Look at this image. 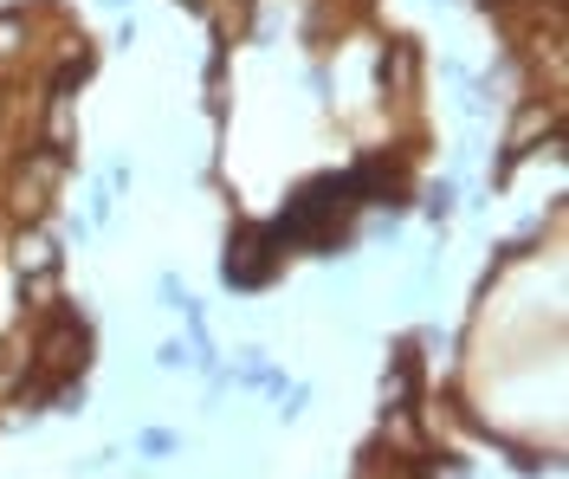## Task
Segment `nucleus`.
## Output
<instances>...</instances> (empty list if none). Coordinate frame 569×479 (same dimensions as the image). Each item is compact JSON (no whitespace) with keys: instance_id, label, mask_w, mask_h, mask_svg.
I'll use <instances>...</instances> for the list:
<instances>
[{"instance_id":"obj_1","label":"nucleus","mask_w":569,"mask_h":479,"mask_svg":"<svg viewBox=\"0 0 569 479\" xmlns=\"http://www.w3.org/2000/svg\"><path fill=\"white\" fill-rule=\"evenodd\" d=\"M91 325H84V311H46L39 318V331H33V350L20 357V363L33 369L39 382H59V376H84L91 369Z\"/></svg>"},{"instance_id":"obj_2","label":"nucleus","mask_w":569,"mask_h":479,"mask_svg":"<svg viewBox=\"0 0 569 479\" xmlns=\"http://www.w3.org/2000/svg\"><path fill=\"white\" fill-rule=\"evenodd\" d=\"M557 123H563V104H557V98H511V130H505V156L492 162V188L511 182V169H518Z\"/></svg>"},{"instance_id":"obj_3","label":"nucleus","mask_w":569,"mask_h":479,"mask_svg":"<svg viewBox=\"0 0 569 479\" xmlns=\"http://www.w3.org/2000/svg\"><path fill=\"white\" fill-rule=\"evenodd\" d=\"M272 272H279L272 233H266V227H233V233H227V259H220L227 292H259V286H272Z\"/></svg>"},{"instance_id":"obj_4","label":"nucleus","mask_w":569,"mask_h":479,"mask_svg":"<svg viewBox=\"0 0 569 479\" xmlns=\"http://www.w3.org/2000/svg\"><path fill=\"white\" fill-rule=\"evenodd\" d=\"M59 266H66V247H59L52 221H20V233H13V272L27 279V272H59Z\"/></svg>"},{"instance_id":"obj_5","label":"nucleus","mask_w":569,"mask_h":479,"mask_svg":"<svg viewBox=\"0 0 569 479\" xmlns=\"http://www.w3.org/2000/svg\"><path fill=\"white\" fill-rule=\"evenodd\" d=\"M382 408H421V357L415 343H395L382 369Z\"/></svg>"},{"instance_id":"obj_6","label":"nucleus","mask_w":569,"mask_h":479,"mask_svg":"<svg viewBox=\"0 0 569 479\" xmlns=\"http://www.w3.org/2000/svg\"><path fill=\"white\" fill-rule=\"evenodd\" d=\"M376 78H382L389 98H415V84H421V52H415V39H395L389 52L376 59Z\"/></svg>"},{"instance_id":"obj_7","label":"nucleus","mask_w":569,"mask_h":479,"mask_svg":"<svg viewBox=\"0 0 569 479\" xmlns=\"http://www.w3.org/2000/svg\"><path fill=\"white\" fill-rule=\"evenodd\" d=\"M46 149H59V156L78 149V98H52L46 91Z\"/></svg>"},{"instance_id":"obj_8","label":"nucleus","mask_w":569,"mask_h":479,"mask_svg":"<svg viewBox=\"0 0 569 479\" xmlns=\"http://www.w3.org/2000/svg\"><path fill=\"white\" fill-rule=\"evenodd\" d=\"M13 176H27L33 188H46V194H52V188L71 176V156H59V149H27V162H20Z\"/></svg>"},{"instance_id":"obj_9","label":"nucleus","mask_w":569,"mask_h":479,"mask_svg":"<svg viewBox=\"0 0 569 479\" xmlns=\"http://www.w3.org/2000/svg\"><path fill=\"white\" fill-rule=\"evenodd\" d=\"M84 408H91L84 376H59V382H46V415H84Z\"/></svg>"},{"instance_id":"obj_10","label":"nucleus","mask_w":569,"mask_h":479,"mask_svg":"<svg viewBox=\"0 0 569 479\" xmlns=\"http://www.w3.org/2000/svg\"><path fill=\"white\" fill-rule=\"evenodd\" d=\"M27 46H33V20H27V7H7V13H0V66L20 59Z\"/></svg>"},{"instance_id":"obj_11","label":"nucleus","mask_w":569,"mask_h":479,"mask_svg":"<svg viewBox=\"0 0 569 479\" xmlns=\"http://www.w3.org/2000/svg\"><path fill=\"white\" fill-rule=\"evenodd\" d=\"M7 201H13V214H20V221H46V214H52V194H46V188H33L27 176H13Z\"/></svg>"},{"instance_id":"obj_12","label":"nucleus","mask_w":569,"mask_h":479,"mask_svg":"<svg viewBox=\"0 0 569 479\" xmlns=\"http://www.w3.org/2000/svg\"><path fill=\"white\" fill-rule=\"evenodd\" d=\"M453 208H460V188H453V176H440V182H427V188H421V214H427L433 227L453 221Z\"/></svg>"},{"instance_id":"obj_13","label":"nucleus","mask_w":569,"mask_h":479,"mask_svg":"<svg viewBox=\"0 0 569 479\" xmlns=\"http://www.w3.org/2000/svg\"><path fill=\"white\" fill-rule=\"evenodd\" d=\"M20 305L46 318V311L59 305V272H27V279H20Z\"/></svg>"},{"instance_id":"obj_14","label":"nucleus","mask_w":569,"mask_h":479,"mask_svg":"<svg viewBox=\"0 0 569 479\" xmlns=\"http://www.w3.org/2000/svg\"><path fill=\"white\" fill-rule=\"evenodd\" d=\"M137 453H142V460H169V453H181V435H176V428H142Z\"/></svg>"},{"instance_id":"obj_15","label":"nucleus","mask_w":569,"mask_h":479,"mask_svg":"<svg viewBox=\"0 0 569 479\" xmlns=\"http://www.w3.org/2000/svg\"><path fill=\"white\" fill-rule=\"evenodd\" d=\"M156 369H162V376H176V369H194V350H188L181 337H169V343L156 350Z\"/></svg>"},{"instance_id":"obj_16","label":"nucleus","mask_w":569,"mask_h":479,"mask_svg":"<svg viewBox=\"0 0 569 479\" xmlns=\"http://www.w3.org/2000/svg\"><path fill=\"white\" fill-rule=\"evenodd\" d=\"M284 408H279V421H298L305 415V402H311V382H291V389H279Z\"/></svg>"},{"instance_id":"obj_17","label":"nucleus","mask_w":569,"mask_h":479,"mask_svg":"<svg viewBox=\"0 0 569 479\" xmlns=\"http://www.w3.org/2000/svg\"><path fill=\"white\" fill-rule=\"evenodd\" d=\"M20 382H27V363H20V357H13V363H0V408L13 402V389H20Z\"/></svg>"},{"instance_id":"obj_18","label":"nucleus","mask_w":569,"mask_h":479,"mask_svg":"<svg viewBox=\"0 0 569 479\" xmlns=\"http://www.w3.org/2000/svg\"><path fill=\"white\" fill-rule=\"evenodd\" d=\"M117 453H123V447H104V453H91V460H71V473H78V479H98Z\"/></svg>"},{"instance_id":"obj_19","label":"nucleus","mask_w":569,"mask_h":479,"mask_svg":"<svg viewBox=\"0 0 569 479\" xmlns=\"http://www.w3.org/2000/svg\"><path fill=\"white\" fill-rule=\"evenodd\" d=\"M156 298H162L169 311H181V305H188V292H181V279H176V272H162V279H156Z\"/></svg>"},{"instance_id":"obj_20","label":"nucleus","mask_w":569,"mask_h":479,"mask_svg":"<svg viewBox=\"0 0 569 479\" xmlns=\"http://www.w3.org/2000/svg\"><path fill=\"white\" fill-rule=\"evenodd\" d=\"M104 188H110V194H123V188H130V162H110V176H104Z\"/></svg>"},{"instance_id":"obj_21","label":"nucleus","mask_w":569,"mask_h":479,"mask_svg":"<svg viewBox=\"0 0 569 479\" xmlns=\"http://www.w3.org/2000/svg\"><path fill=\"white\" fill-rule=\"evenodd\" d=\"M110 221V188H91V227Z\"/></svg>"},{"instance_id":"obj_22","label":"nucleus","mask_w":569,"mask_h":479,"mask_svg":"<svg viewBox=\"0 0 569 479\" xmlns=\"http://www.w3.org/2000/svg\"><path fill=\"white\" fill-rule=\"evenodd\" d=\"M479 7H486V13H498V7H525V0H479Z\"/></svg>"},{"instance_id":"obj_23","label":"nucleus","mask_w":569,"mask_h":479,"mask_svg":"<svg viewBox=\"0 0 569 479\" xmlns=\"http://www.w3.org/2000/svg\"><path fill=\"white\" fill-rule=\"evenodd\" d=\"M176 7H194V13H201V7H208V0H176Z\"/></svg>"},{"instance_id":"obj_24","label":"nucleus","mask_w":569,"mask_h":479,"mask_svg":"<svg viewBox=\"0 0 569 479\" xmlns=\"http://www.w3.org/2000/svg\"><path fill=\"white\" fill-rule=\"evenodd\" d=\"M0 421H7V415H0Z\"/></svg>"}]
</instances>
